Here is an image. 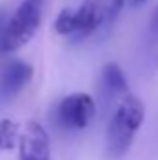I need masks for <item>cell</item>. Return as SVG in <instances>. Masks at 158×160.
<instances>
[{
	"mask_svg": "<svg viewBox=\"0 0 158 160\" xmlns=\"http://www.w3.org/2000/svg\"><path fill=\"white\" fill-rule=\"evenodd\" d=\"M143 121H145L143 101L132 93H126L117 104L106 128V145L112 157H121L130 149L132 140L136 132L141 128Z\"/></svg>",
	"mask_w": 158,
	"mask_h": 160,
	"instance_id": "1",
	"label": "cell"
},
{
	"mask_svg": "<svg viewBox=\"0 0 158 160\" xmlns=\"http://www.w3.org/2000/svg\"><path fill=\"white\" fill-rule=\"evenodd\" d=\"M43 0H22L6 19L0 32V54L19 50L32 39L41 24Z\"/></svg>",
	"mask_w": 158,
	"mask_h": 160,
	"instance_id": "2",
	"label": "cell"
},
{
	"mask_svg": "<svg viewBox=\"0 0 158 160\" xmlns=\"http://www.w3.org/2000/svg\"><path fill=\"white\" fill-rule=\"evenodd\" d=\"M97 104L89 93H71L58 106V119L65 128L82 130L95 118Z\"/></svg>",
	"mask_w": 158,
	"mask_h": 160,
	"instance_id": "3",
	"label": "cell"
},
{
	"mask_svg": "<svg viewBox=\"0 0 158 160\" xmlns=\"http://www.w3.org/2000/svg\"><path fill=\"white\" fill-rule=\"evenodd\" d=\"M106 22V0H84L75 9L73 39L82 41L93 36Z\"/></svg>",
	"mask_w": 158,
	"mask_h": 160,
	"instance_id": "4",
	"label": "cell"
},
{
	"mask_svg": "<svg viewBox=\"0 0 158 160\" xmlns=\"http://www.w3.org/2000/svg\"><path fill=\"white\" fill-rule=\"evenodd\" d=\"M19 160H50V140L45 127L28 121L19 138Z\"/></svg>",
	"mask_w": 158,
	"mask_h": 160,
	"instance_id": "5",
	"label": "cell"
},
{
	"mask_svg": "<svg viewBox=\"0 0 158 160\" xmlns=\"http://www.w3.org/2000/svg\"><path fill=\"white\" fill-rule=\"evenodd\" d=\"M34 77V67L24 60H11L0 69V93L4 97H15L21 93Z\"/></svg>",
	"mask_w": 158,
	"mask_h": 160,
	"instance_id": "6",
	"label": "cell"
},
{
	"mask_svg": "<svg viewBox=\"0 0 158 160\" xmlns=\"http://www.w3.org/2000/svg\"><path fill=\"white\" fill-rule=\"evenodd\" d=\"M102 80L112 93H128V82L117 63H106L102 67Z\"/></svg>",
	"mask_w": 158,
	"mask_h": 160,
	"instance_id": "7",
	"label": "cell"
},
{
	"mask_svg": "<svg viewBox=\"0 0 158 160\" xmlns=\"http://www.w3.org/2000/svg\"><path fill=\"white\" fill-rule=\"evenodd\" d=\"M19 143V123L13 119L0 121V151H9Z\"/></svg>",
	"mask_w": 158,
	"mask_h": 160,
	"instance_id": "8",
	"label": "cell"
},
{
	"mask_svg": "<svg viewBox=\"0 0 158 160\" xmlns=\"http://www.w3.org/2000/svg\"><path fill=\"white\" fill-rule=\"evenodd\" d=\"M54 28H56L58 34H62V36H69V38H71L73 32H75V9H71V8H63V9L58 13V17H56Z\"/></svg>",
	"mask_w": 158,
	"mask_h": 160,
	"instance_id": "9",
	"label": "cell"
},
{
	"mask_svg": "<svg viewBox=\"0 0 158 160\" xmlns=\"http://www.w3.org/2000/svg\"><path fill=\"white\" fill-rule=\"evenodd\" d=\"M126 6V0H106V22L104 26H110L117 15L123 11V8Z\"/></svg>",
	"mask_w": 158,
	"mask_h": 160,
	"instance_id": "10",
	"label": "cell"
},
{
	"mask_svg": "<svg viewBox=\"0 0 158 160\" xmlns=\"http://www.w3.org/2000/svg\"><path fill=\"white\" fill-rule=\"evenodd\" d=\"M151 26H153V32L158 36V8L155 9V13H153V22H151Z\"/></svg>",
	"mask_w": 158,
	"mask_h": 160,
	"instance_id": "11",
	"label": "cell"
},
{
	"mask_svg": "<svg viewBox=\"0 0 158 160\" xmlns=\"http://www.w3.org/2000/svg\"><path fill=\"white\" fill-rule=\"evenodd\" d=\"M147 0H126V4L128 6H132V8H136V6H141V4H145Z\"/></svg>",
	"mask_w": 158,
	"mask_h": 160,
	"instance_id": "12",
	"label": "cell"
}]
</instances>
